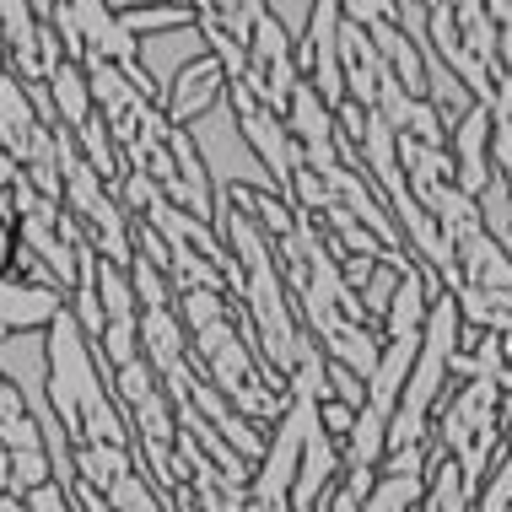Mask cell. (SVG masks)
I'll return each mask as SVG.
<instances>
[{
    "label": "cell",
    "instance_id": "1",
    "mask_svg": "<svg viewBox=\"0 0 512 512\" xmlns=\"http://www.w3.org/2000/svg\"><path fill=\"white\" fill-rule=\"evenodd\" d=\"M44 367H49V410L60 415L65 437L130 448V426H124V410L108 389V367L98 362V345L81 335L71 313H60L44 329Z\"/></svg>",
    "mask_w": 512,
    "mask_h": 512
},
{
    "label": "cell",
    "instance_id": "2",
    "mask_svg": "<svg viewBox=\"0 0 512 512\" xmlns=\"http://www.w3.org/2000/svg\"><path fill=\"white\" fill-rule=\"evenodd\" d=\"M189 146H195L205 178H211V195H232V189H275V178L265 173V162L248 151V141L238 135V119H232V103L221 98L216 108H205L195 124H184ZM281 195V189H275Z\"/></svg>",
    "mask_w": 512,
    "mask_h": 512
},
{
    "label": "cell",
    "instance_id": "3",
    "mask_svg": "<svg viewBox=\"0 0 512 512\" xmlns=\"http://www.w3.org/2000/svg\"><path fill=\"white\" fill-rule=\"evenodd\" d=\"M345 475V459H340V442L318 426V405H308L302 415V464H297V480H292V502L286 512H318L324 496L335 491V480Z\"/></svg>",
    "mask_w": 512,
    "mask_h": 512
},
{
    "label": "cell",
    "instance_id": "4",
    "mask_svg": "<svg viewBox=\"0 0 512 512\" xmlns=\"http://www.w3.org/2000/svg\"><path fill=\"white\" fill-rule=\"evenodd\" d=\"M448 157H453V184H459V195L480 200V189L496 178V168H491V114L480 103L448 130Z\"/></svg>",
    "mask_w": 512,
    "mask_h": 512
},
{
    "label": "cell",
    "instance_id": "5",
    "mask_svg": "<svg viewBox=\"0 0 512 512\" xmlns=\"http://www.w3.org/2000/svg\"><path fill=\"white\" fill-rule=\"evenodd\" d=\"M205 33L200 27H173V33H157V38H135V65H141V76L151 81V98L162 108V92H168V81L184 71V65L205 60Z\"/></svg>",
    "mask_w": 512,
    "mask_h": 512
},
{
    "label": "cell",
    "instance_id": "6",
    "mask_svg": "<svg viewBox=\"0 0 512 512\" xmlns=\"http://www.w3.org/2000/svg\"><path fill=\"white\" fill-rule=\"evenodd\" d=\"M221 98H227V71H221V60H195V65H184L173 81H168V92H162V119L168 124H195L205 108H216Z\"/></svg>",
    "mask_w": 512,
    "mask_h": 512
},
{
    "label": "cell",
    "instance_id": "7",
    "mask_svg": "<svg viewBox=\"0 0 512 512\" xmlns=\"http://www.w3.org/2000/svg\"><path fill=\"white\" fill-rule=\"evenodd\" d=\"M65 313V292L33 286L17 275H0V335H22V329H49Z\"/></svg>",
    "mask_w": 512,
    "mask_h": 512
},
{
    "label": "cell",
    "instance_id": "8",
    "mask_svg": "<svg viewBox=\"0 0 512 512\" xmlns=\"http://www.w3.org/2000/svg\"><path fill=\"white\" fill-rule=\"evenodd\" d=\"M378 345H383V335L378 329H367V324H335L324 340H318V351L329 356V362H340V367H351V378H372V367H378Z\"/></svg>",
    "mask_w": 512,
    "mask_h": 512
},
{
    "label": "cell",
    "instance_id": "9",
    "mask_svg": "<svg viewBox=\"0 0 512 512\" xmlns=\"http://www.w3.org/2000/svg\"><path fill=\"white\" fill-rule=\"evenodd\" d=\"M44 98L54 108V124H65V130H76V124H87L98 108H92V87H87V71L81 65L65 60L60 71L44 81Z\"/></svg>",
    "mask_w": 512,
    "mask_h": 512
},
{
    "label": "cell",
    "instance_id": "10",
    "mask_svg": "<svg viewBox=\"0 0 512 512\" xmlns=\"http://www.w3.org/2000/svg\"><path fill=\"white\" fill-rule=\"evenodd\" d=\"M421 54H426V92H421V98L432 103V108H437V119L453 130V124H459V119L469 114V108H475V98H469V87L448 71V65L437 60L432 49H421Z\"/></svg>",
    "mask_w": 512,
    "mask_h": 512
},
{
    "label": "cell",
    "instance_id": "11",
    "mask_svg": "<svg viewBox=\"0 0 512 512\" xmlns=\"http://www.w3.org/2000/svg\"><path fill=\"white\" fill-rule=\"evenodd\" d=\"M71 141H76V151H81V157H87V168L98 173L108 189H114V184H119V173H124V157H119L114 135H108L103 114H92L87 124H76V130H71Z\"/></svg>",
    "mask_w": 512,
    "mask_h": 512
},
{
    "label": "cell",
    "instance_id": "12",
    "mask_svg": "<svg viewBox=\"0 0 512 512\" xmlns=\"http://www.w3.org/2000/svg\"><path fill=\"white\" fill-rule=\"evenodd\" d=\"M421 502H426V475H394V469H378L362 512H421Z\"/></svg>",
    "mask_w": 512,
    "mask_h": 512
},
{
    "label": "cell",
    "instance_id": "13",
    "mask_svg": "<svg viewBox=\"0 0 512 512\" xmlns=\"http://www.w3.org/2000/svg\"><path fill=\"white\" fill-rule=\"evenodd\" d=\"M119 27H124L130 38H157V33H173V27H195V11H189V0H168V6L124 11Z\"/></svg>",
    "mask_w": 512,
    "mask_h": 512
},
{
    "label": "cell",
    "instance_id": "14",
    "mask_svg": "<svg viewBox=\"0 0 512 512\" xmlns=\"http://www.w3.org/2000/svg\"><path fill=\"white\" fill-rule=\"evenodd\" d=\"M98 302H103V318L108 324H119V318H141V302H135V286H130V270L108 265V259H98Z\"/></svg>",
    "mask_w": 512,
    "mask_h": 512
},
{
    "label": "cell",
    "instance_id": "15",
    "mask_svg": "<svg viewBox=\"0 0 512 512\" xmlns=\"http://www.w3.org/2000/svg\"><path fill=\"white\" fill-rule=\"evenodd\" d=\"M486 114H491V168L512 195V81L496 92V103L486 108Z\"/></svg>",
    "mask_w": 512,
    "mask_h": 512
},
{
    "label": "cell",
    "instance_id": "16",
    "mask_svg": "<svg viewBox=\"0 0 512 512\" xmlns=\"http://www.w3.org/2000/svg\"><path fill=\"white\" fill-rule=\"evenodd\" d=\"M98 362L108 367V378H114L119 367H130V362H141V318H119V324H103V335H98Z\"/></svg>",
    "mask_w": 512,
    "mask_h": 512
},
{
    "label": "cell",
    "instance_id": "17",
    "mask_svg": "<svg viewBox=\"0 0 512 512\" xmlns=\"http://www.w3.org/2000/svg\"><path fill=\"white\" fill-rule=\"evenodd\" d=\"M130 286H135V302H141V313H157V308H173V281L168 270L146 265L141 254L130 259Z\"/></svg>",
    "mask_w": 512,
    "mask_h": 512
},
{
    "label": "cell",
    "instance_id": "18",
    "mask_svg": "<svg viewBox=\"0 0 512 512\" xmlns=\"http://www.w3.org/2000/svg\"><path fill=\"white\" fill-rule=\"evenodd\" d=\"M469 512H512V448H502V459L491 464L486 486H480Z\"/></svg>",
    "mask_w": 512,
    "mask_h": 512
},
{
    "label": "cell",
    "instance_id": "19",
    "mask_svg": "<svg viewBox=\"0 0 512 512\" xmlns=\"http://www.w3.org/2000/svg\"><path fill=\"white\" fill-rule=\"evenodd\" d=\"M54 480V464H49V453L44 448H33V453H11V491L27 496V491H38V486H49Z\"/></svg>",
    "mask_w": 512,
    "mask_h": 512
},
{
    "label": "cell",
    "instance_id": "20",
    "mask_svg": "<svg viewBox=\"0 0 512 512\" xmlns=\"http://www.w3.org/2000/svg\"><path fill=\"white\" fill-rule=\"evenodd\" d=\"M324 399H340V405L362 410V405H367V383L351 378V367L329 362V367H324Z\"/></svg>",
    "mask_w": 512,
    "mask_h": 512
},
{
    "label": "cell",
    "instance_id": "21",
    "mask_svg": "<svg viewBox=\"0 0 512 512\" xmlns=\"http://www.w3.org/2000/svg\"><path fill=\"white\" fill-rule=\"evenodd\" d=\"M0 448L6 453H33V448H44V432H38V421L33 415H11V421H0Z\"/></svg>",
    "mask_w": 512,
    "mask_h": 512
},
{
    "label": "cell",
    "instance_id": "22",
    "mask_svg": "<svg viewBox=\"0 0 512 512\" xmlns=\"http://www.w3.org/2000/svg\"><path fill=\"white\" fill-rule=\"evenodd\" d=\"M265 11H270L275 22H281V33H286V38H292V44H297V38L308 33L313 0H265Z\"/></svg>",
    "mask_w": 512,
    "mask_h": 512
},
{
    "label": "cell",
    "instance_id": "23",
    "mask_svg": "<svg viewBox=\"0 0 512 512\" xmlns=\"http://www.w3.org/2000/svg\"><path fill=\"white\" fill-rule=\"evenodd\" d=\"M17 248H22V221L11 211V195H0V275H11Z\"/></svg>",
    "mask_w": 512,
    "mask_h": 512
},
{
    "label": "cell",
    "instance_id": "24",
    "mask_svg": "<svg viewBox=\"0 0 512 512\" xmlns=\"http://www.w3.org/2000/svg\"><path fill=\"white\" fill-rule=\"evenodd\" d=\"M351 421H356V410H351V405H340V399H318V426H324V432L335 437V442H345Z\"/></svg>",
    "mask_w": 512,
    "mask_h": 512
},
{
    "label": "cell",
    "instance_id": "25",
    "mask_svg": "<svg viewBox=\"0 0 512 512\" xmlns=\"http://www.w3.org/2000/svg\"><path fill=\"white\" fill-rule=\"evenodd\" d=\"M71 502H76V512H114V507H108V496H98L92 486H81V480H71Z\"/></svg>",
    "mask_w": 512,
    "mask_h": 512
},
{
    "label": "cell",
    "instance_id": "26",
    "mask_svg": "<svg viewBox=\"0 0 512 512\" xmlns=\"http://www.w3.org/2000/svg\"><path fill=\"white\" fill-rule=\"evenodd\" d=\"M22 410H27V405H22V394L11 389L6 378H0V421H11V415H22Z\"/></svg>",
    "mask_w": 512,
    "mask_h": 512
},
{
    "label": "cell",
    "instance_id": "27",
    "mask_svg": "<svg viewBox=\"0 0 512 512\" xmlns=\"http://www.w3.org/2000/svg\"><path fill=\"white\" fill-rule=\"evenodd\" d=\"M17 178H22V168L6 157V151H0V195H11V184H17Z\"/></svg>",
    "mask_w": 512,
    "mask_h": 512
},
{
    "label": "cell",
    "instance_id": "28",
    "mask_svg": "<svg viewBox=\"0 0 512 512\" xmlns=\"http://www.w3.org/2000/svg\"><path fill=\"white\" fill-rule=\"evenodd\" d=\"M114 17H124V11H141V6H168V0H103Z\"/></svg>",
    "mask_w": 512,
    "mask_h": 512
},
{
    "label": "cell",
    "instance_id": "29",
    "mask_svg": "<svg viewBox=\"0 0 512 512\" xmlns=\"http://www.w3.org/2000/svg\"><path fill=\"white\" fill-rule=\"evenodd\" d=\"M502 448H512V399L502 394Z\"/></svg>",
    "mask_w": 512,
    "mask_h": 512
},
{
    "label": "cell",
    "instance_id": "30",
    "mask_svg": "<svg viewBox=\"0 0 512 512\" xmlns=\"http://www.w3.org/2000/svg\"><path fill=\"white\" fill-rule=\"evenodd\" d=\"M0 512H33V507H27L17 491H6V496H0Z\"/></svg>",
    "mask_w": 512,
    "mask_h": 512
},
{
    "label": "cell",
    "instance_id": "31",
    "mask_svg": "<svg viewBox=\"0 0 512 512\" xmlns=\"http://www.w3.org/2000/svg\"><path fill=\"white\" fill-rule=\"evenodd\" d=\"M6 491H11V453L0 448V496H6Z\"/></svg>",
    "mask_w": 512,
    "mask_h": 512
},
{
    "label": "cell",
    "instance_id": "32",
    "mask_svg": "<svg viewBox=\"0 0 512 512\" xmlns=\"http://www.w3.org/2000/svg\"><path fill=\"white\" fill-rule=\"evenodd\" d=\"M238 512H265V507H259V502H243V507H238Z\"/></svg>",
    "mask_w": 512,
    "mask_h": 512
},
{
    "label": "cell",
    "instance_id": "33",
    "mask_svg": "<svg viewBox=\"0 0 512 512\" xmlns=\"http://www.w3.org/2000/svg\"><path fill=\"white\" fill-rule=\"evenodd\" d=\"M0 71H6V44H0Z\"/></svg>",
    "mask_w": 512,
    "mask_h": 512
}]
</instances>
